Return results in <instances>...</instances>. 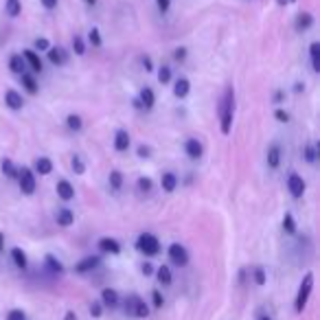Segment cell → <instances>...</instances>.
Here are the masks:
<instances>
[{
	"label": "cell",
	"mask_w": 320,
	"mask_h": 320,
	"mask_svg": "<svg viewBox=\"0 0 320 320\" xmlns=\"http://www.w3.org/2000/svg\"><path fill=\"white\" fill-rule=\"evenodd\" d=\"M310 57H312V68L318 73V70H320V42H312Z\"/></svg>",
	"instance_id": "obj_29"
},
{
	"label": "cell",
	"mask_w": 320,
	"mask_h": 320,
	"mask_svg": "<svg viewBox=\"0 0 320 320\" xmlns=\"http://www.w3.org/2000/svg\"><path fill=\"white\" fill-rule=\"evenodd\" d=\"M90 316L92 318H101L103 316V305L99 301H92L90 303Z\"/></svg>",
	"instance_id": "obj_40"
},
{
	"label": "cell",
	"mask_w": 320,
	"mask_h": 320,
	"mask_svg": "<svg viewBox=\"0 0 320 320\" xmlns=\"http://www.w3.org/2000/svg\"><path fill=\"white\" fill-rule=\"evenodd\" d=\"M257 320H272V318H270V316H259Z\"/></svg>",
	"instance_id": "obj_57"
},
{
	"label": "cell",
	"mask_w": 320,
	"mask_h": 320,
	"mask_svg": "<svg viewBox=\"0 0 320 320\" xmlns=\"http://www.w3.org/2000/svg\"><path fill=\"white\" fill-rule=\"evenodd\" d=\"M11 261H13V266L18 270H26V266H29V261H26V252L22 250V248H13V250H11Z\"/></svg>",
	"instance_id": "obj_18"
},
{
	"label": "cell",
	"mask_w": 320,
	"mask_h": 320,
	"mask_svg": "<svg viewBox=\"0 0 320 320\" xmlns=\"http://www.w3.org/2000/svg\"><path fill=\"white\" fill-rule=\"evenodd\" d=\"M152 301H154V307H156V310H160V307L164 305V299H162V294H160L158 290L152 292Z\"/></svg>",
	"instance_id": "obj_45"
},
{
	"label": "cell",
	"mask_w": 320,
	"mask_h": 320,
	"mask_svg": "<svg viewBox=\"0 0 320 320\" xmlns=\"http://www.w3.org/2000/svg\"><path fill=\"white\" fill-rule=\"evenodd\" d=\"M156 4H158V9H160V13H167L171 0H156Z\"/></svg>",
	"instance_id": "obj_47"
},
{
	"label": "cell",
	"mask_w": 320,
	"mask_h": 320,
	"mask_svg": "<svg viewBox=\"0 0 320 320\" xmlns=\"http://www.w3.org/2000/svg\"><path fill=\"white\" fill-rule=\"evenodd\" d=\"M40 2L44 4V9H55L57 7V0H40Z\"/></svg>",
	"instance_id": "obj_52"
},
{
	"label": "cell",
	"mask_w": 320,
	"mask_h": 320,
	"mask_svg": "<svg viewBox=\"0 0 320 320\" xmlns=\"http://www.w3.org/2000/svg\"><path fill=\"white\" fill-rule=\"evenodd\" d=\"M160 184H162V191L173 193L175 186H178V178H175V173L167 171V173H162V178H160Z\"/></svg>",
	"instance_id": "obj_21"
},
{
	"label": "cell",
	"mask_w": 320,
	"mask_h": 320,
	"mask_svg": "<svg viewBox=\"0 0 320 320\" xmlns=\"http://www.w3.org/2000/svg\"><path fill=\"white\" fill-rule=\"evenodd\" d=\"M18 182H20V191L24 195H33L35 193V173L31 169H26V167L18 169Z\"/></svg>",
	"instance_id": "obj_5"
},
{
	"label": "cell",
	"mask_w": 320,
	"mask_h": 320,
	"mask_svg": "<svg viewBox=\"0 0 320 320\" xmlns=\"http://www.w3.org/2000/svg\"><path fill=\"white\" fill-rule=\"evenodd\" d=\"M312 290H314V272H307L305 277H303L301 285H299V294H296V301H294V310L303 314L307 307V303H310V296H312Z\"/></svg>",
	"instance_id": "obj_2"
},
{
	"label": "cell",
	"mask_w": 320,
	"mask_h": 320,
	"mask_svg": "<svg viewBox=\"0 0 320 320\" xmlns=\"http://www.w3.org/2000/svg\"><path fill=\"white\" fill-rule=\"evenodd\" d=\"M139 101H141V106H143V108H147V110H152V108H154V103H156V95H154L152 88H143V90H141V97H139Z\"/></svg>",
	"instance_id": "obj_22"
},
{
	"label": "cell",
	"mask_w": 320,
	"mask_h": 320,
	"mask_svg": "<svg viewBox=\"0 0 320 320\" xmlns=\"http://www.w3.org/2000/svg\"><path fill=\"white\" fill-rule=\"evenodd\" d=\"M281 164V145H270V150H268V167L270 169H277Z\"/></svg>",
	"instance_id": "obj_19"
},
{
	"label": "cell",
	"mask_w": 320,
	"mask_h": 320,
	"mask_svg": "<svg viewBox=\"0 0 320 320\" xmlns=\"http://www.w3.org/2000/svg\"><path fill=\"white\" fill-rule=\"evenodd\" d=\"M189 90H191L189 79H184V77H180V79L175 81V86H173V95L178 97V99H184L186 95H189Z\"/></svg>",
	"instance_id": "obj_26"
},
{
	"label": "cell",
	"mask_w": 320,
	"mask_h": 320,
	"mask_svg": "<svg viewBox=\"0 0 320 320\" xmlns=\"http://www.w3.org/2000/svg\"><path fill=\"white\" fill-rule=\"evenodd\" d=\"M274 117H277V121H281V123H288V121H290V114L285 112V110H281V108L274 112Z\"/></svg>",
	"instance_id": "obj_46"
},
{
	"label": "cell",
	"mask_w": 320,
	"mask_h": 320,
	"mask_svg": "<svg viewBox=\"0 0 320 320\" xmlns=\"http://www.w3.org/2000/svg\"><path fill=\"white\" fill-rule=\"evenodd\" d=\"M88 40H90L92 46H101V31H99V29H90V33H88Z\"/></svg>",
	"instance_id": "obj_42"
},
{
	"label": "cell",
	"mask_w": 320,
	"mask_h": 320,
	"mask_svg": "<svg viewBox=\"0 0 320 320\" xmlns=\"http://www.w3.org/2000/svg\"><path fill=\"white\" fill-rule=\"evenodd\" d=\"M53 171V162H51V158H46V156H40L35 160V173H40V175H48Z\"/></svg>",
	"instance_id": "obj_25"
},
{
	"label": "cell",
	"mask_w": 320,
	"mask_h": 320,
	"mask_svg": "<svg viewBox=\"0 0 320 320\" xmlns=\"http://www.w3.org/2000/svg\"><path fill=\"white\" fill-rule=\"evenodd\" d=\"M173 57H175V62H182V59L186 57V48H175V53H173Z\"/></svg>",
	"instance_id": "obj_48"
},
{
	"label": "cell",
	"mask_w": 320,
	"mask_h": 320,
	"mask_svg": "<svg viewBox=\"0 0 320 320\" xmlns=\"http://www.w3.org/2000/svg\"><path fill=\"white\" fill-rule=\"evenodd\" d=\"M2 250H4V235L0 233V252H2Z\"/></svg>",
	"instance_id": "obj_55"
},
{
	"label": "cell",
	"mask_w": 320,
	"mask_h": 320,
	"mask_svg": "<svg viewBox=\"0 0 320 320\" xmlns=\"http://www.w3.org/2000/svg\"><path fill=\"white\" fill-rule=\"evenodd\" d=\"M233 119H235V88L228 86L222 97V103H219V130H222V134H230Z\"/></svg>",
	"instance_id": "obj_1"
},
{
	"label": "cell",
	"mask_w": 320,
	"mask_h": 320,
	"mask_svg": "<svg viewBox=\"0 0 320 320\" xmlns=\"http://www.w3.org/2000/svg\"><path fill=\"white\" fill-rule=\"evenodd\" d=\"M156 279H158V283H160V285H164V288L173 283V274H171L169 266H160V268L156 270Z\"/></svg>",
	"instance_id": "obj_24"
},
{
	"label": "cell",
	"mask_w": 320,
	"mask_h": 320,
	"mask_svg": "<svg viewBox=\"0 0 320 320\" xmlns=\"http://www.w3.org/2000/svg\"><path fill=\"white\" fill-rule=\"evenodd\" d=\"M86 4H97V0H84Z\"/></svg>",
	"instance_id": "obj_56"
},
{
	"label": "cell",
	"mask_w": 320,
	"mask_h": 320,
	"mask_svg": "<svg viewBox=\"0 0 320 320\" xmlns=\"http://www.w3.org/2000/svg\"><path fill=\"white\" fill-rule=\"evenodd\" d=\"M101 303L103 307H110V310H117L119 307V292L117 290H112V288H106L101 292Z\"/></svg>",
	"instance_id": "obj_10"
},
{
	"label": "cell",
	"mask_w": 320,
	"mask_h": 320,
	"mask_svg": "<svg viewBox=\"0 0 320 320\" xmlns=\"http://www.w3.org/2000/svg\"><path fill=\"white\" fill-rule=\"evenodd\" d=\"M143 274H145V277H152V274H154V266H152V263H143Z\"/></svg>",
	"instance_id": "obj_50"
},
{
	"label": "cell",
	"mask_w": 320,
	"mask_h": 320,
	"mask_svg": "<svg viewBox=\"0 0 320 320\" xmlns=\"http://www.w3.org/2000/svg\"><path fill=\"white\" fill-rule=\"evenodd\" d=\"M4 103H7V108H11V110H22V106H24V99H22L20 92L7 90V92H4Z\"/></svg>",
	"instance_id": "obj_16"
},
{
	"label": "cell",
	"mask_w": 320,
	"mask_h": 320,
	"mask_svg": "<svg viewBox=\"0 0 320 320\" xmlns=\"http://www.w3.org/2000/svg\"><path fill=\"white\" fill-rule=\"evenodd\" d=\"M139 191L141 193H150L152 191V186H154V182H152V178H139Z\"/></svg>",
	"instance_id": "obj_39"
},
{
	"label": "cell",
	"mask_w": 320,
	"mask_h": 320,
	"mask_svg": "<svg viewBox=\"0 0 320 320\" xmlns=\"http://www.w3.org/2000/svg\"><path fill=\"white\" fill-rule=\"evenodd\" d=\"M33 46H35V48H33V51H48V48H51V42H48L46 37H37Z\"/></svg>",
	"instance_id": "obj_43"
},
{
	"label": "cell",
	"mask_w": 320,
	"mask_h": 320,
	"mask_svg": "<svg viewBox=\"0 0 320 320\" xmlns=\"http://www.w3.org/2000/svg\"><path fill=\"white\" fill-rule=\"evenodd\" d=\"M22 59H24V64L29 66L33 73H42V59L35 51H22Z\"/></svg>",
	"instance_id": "obj_11"
},
{
	"label": "cell",
	"mask_w": 320,
	"mask_h": 320,
	"mask_svg": "<svg viewBox=\"0 0 320 320\" xmlns=\"http://www.w3.org/2000/svg\"><path fill=\"white\" fill-rule=\"evenodd\" d=\"M99 250L106 252V255H119L121 244L117 239H112V237H103V239H99Z\"/></svg>",
	"instance_id": "obj_13"
},
{
	"label": "cell",
	"mask_w": 320,
	"mask_h": 320,
	"mask_svg": "<svg viewBox=\"0 0 320 320\" xmlns=\"http://www.w3.org/2000/svg\"><path fill=\"white\" fill-rule=\"evenodd\" d=\"M314 26V15L312 13H299V18H296V29L299 31H307V29H312Z\"/></svg>",
	"instance_id": "obj_27"
},
{
	"label": "cell",
	"mask_w": 320,
	"mask_h": 320,
	"mask_svg": "<svg viewBox=\"0 0 320 320\" xmlns=\"http://www.w3.org/2000/svg\"><path fill=\"white\" fill-rule=\"evenodd\" d=\"M0 167H2V173L7 175V178H18V169L13 167V162H11L9 158H4L2 162H0Z\"/></svg>",
	"instance_id": "obj_31"
},
{
	"label": "cell",
	"mask_w": 320,
	"mask_h": 320,
	"mask_svg": "<svg viewBox=\"0 0 320 320\" xmlns=\"http://www.w3.org/2000/svg\"><path fill=\"white\" fill-rule=\"evenodd\" d=\"M55 222H57V226H64V228H68V226H73L75 222V213L70 211V208H57V213H55Z\"/></svg>",
	"instance_id": "obj_12"
},
{
	"label": "cell",
	"mask_w": 320,
	"mask_h": 320,
	"mask_svg": "<svg viewBox=\"0 0 320 320\" xmlns=\"http://www.w3.org/2000/svg\"><path fill=\"white\" fill-rule=\"evenodd\" d=\"M7 320H26V314L22 310H11L7 314Z\"/></svg>",
	"instance_id": "obj_44"
},
{
	"label": "cell",
	"mask_w": 320,
	"mask_h": 320,
	"mask_svg": "<svg viewBox=\"0 0 320 320\" xmlns=\"http://www.w3.org/2000/svg\"><path fill=\"white\" fill-rule=\"evenodd\" d=\"M141 62H143V66H145L147 73H150V70H154V68H152V57H150V55H143Z\"/></svg>",
	"instance_id": "obj_49"
},
{
	"label": "cell",
	"mask_w": 320,
	"mask_h": 320,
	"mask_svg": "<svg viewBox=\"0 0 320 320\" xmlns=\"http://www.w3.org/2000/svg\"><path fill=\"white\" fill-rule=\"evenodd\" d=\"M158 81H160V84H169V81H171V68H169V66H160Z\"/></svg>",
	"instance_id": "obj_38"
},
{
	"label": "cell",
	"mask_w": 320,
	"mask_h": 320,
	"mask_svg": "<svg viewBox=\"0 0 320 320\" xmlns=\"http://www.w3.org/2000/svg\"><path fill=\"white\" fill-rule=\"evenodd\" d=\"M288 191L292 193V197H303V193H305V180L301 178L299 173H290L288 178Z\"/></svg>",
	"instance_id": "obj_7"
},
{
	"label": "cell",
	"mask_w": 320,
	"mask_h": 320,
	"mask_svg": "<svg viewBox=\"0 0 320 320\" xmlns=\"http://www.w3.org/2000/svg\"><path fill=\"white\" fill-rule=\"evenodd\" d=\"M125 314L132 318H147L150 316V305H147L141 296L132 294L125 299Z\"/></svg>",
	"instance_id": "obj_3"
},
{
	"label": "cell",
	"mask_w": 320,
	"mask_h": 320,
	"mask_svg": "<svg viewBox=\"0 0 320 320\" xmlns=\"http://www.w3.org/2000/svg\"><path fill=\"white\" fill-rule=\"evenodd\" d=\"M101 266V257H97V255H90V257H84L79 263L75 266V272L77 274H86V272H92L95 268Z\"/></svg>",
	"instance_id": "obj_8"
},
{
	"label": "cell",
	"mask_w": 320,
	"mask_h": 320,
	"mask_svg": "<svg viewBox=\"0 0 320 320\" xmlns=\"http://www.w3.org/2000/svg\"><path fill=\"white\" fill-rule=\"evenodd\" d=\"M281 99H283V90H279L277 95H274V103H281Z\"/></svg>",
	"instance_id": "obj_54"
},
{
	"label": "cell",
	"mask_w": 320,
	"mask_h": 320,
	"mask_svg": "<svg viewBox=\"0 0 320 320\" xmlns=\"http://www.w3.org/2000/svg\"><path fill=\"white\" fill-rule=\"evenodd\" d=\"M70 164H73V171H75V173H84V171H86V164H84V160H81V156H77V154H75V156H73V160H70Z\"/></svg>",
	"instance_id": "obj_37"
},
{
	"label": "cell",
	"mask_w": 320,
	"mask_h": 320,
	"mask_svg": "<svg viewBox=\"0 0 320 320\" xmlns=\"http://www.w3.org/2000/svg\"><path fill=\"white\" fill-rule=\"evenodd\" d=\"M136 248H139L145 257H156L160 252V241L156 235L143 233V235H139V239H136Z\"/></svg>",
	"instance_id": "obj_4"
},
{
	"label": "cell",
	"mask_w": 320,
	"mask_h": 320,
	"mask_svg": "<svg viewBox=\"0 0 320 320\" xmlns=\"http://www.w3.org/2000/svg\"><path fill=\"white\" fill-rule=\"evenodd\" d=\"M44 263H46L48 272H53V274H64V263L59 261L57 257H53V255H46V257H44Z\"/></svg>",
	"instance_id": "obj_23"
},
{
	"label": "cell",
	"mask_w": 320,
	"mask_h": 320,
	"mask_svg": "<svg viewBox=\"0 0 320 320\" xmlns=\"http://www.w3.org/2000/svg\"><path fill=\"white\" fill-rule=\"evenodd\" d=\"M9 68H11V73H15V75H22L26 70V64H24V59H22L20 53H15L9 57Z\"/></svg>",
	"instance_id": "obj_20"
},
{
	"label": "cell",
	"mask_w": 320,
	"mask_h": 320,
	"mask_svg": "<svg viewBox=\"0 0 320 320\" xmlns=\"http://www.w3.org/2000/svg\"><path fill=\"white\" fill-rule=\"evenodd\" d=\"M46 53H48V62H51L53 66H57V68L68 62V53H66L62 46H51Z\"/></svg>",
	"instance_id": "obj_9"
},
{
	"label": "cell",
	"mask_w": 320,
	"mask_h": 320,
	"mask_svg": "<svg viewBox=\"0 0 320 320\" xmlns=\"http://www.w3.org/2000/svg\"><path fill=\"white\" fill-rule=\"evenodd\" d=\"M64 320H77V314H75V312H66Z\"/></svg>",
	"instance_id": "obj_53"
},
{
	"label": "cell",
	"mask_w": 320,
	"mask_h": 320,
	"mask_svg": "<svg viewBox=\"0 0 320 320\" xmlns=\"http://www.w3.org/2000/svg\"><path fill=\"white\" fill-rule=\"evenodd\" d=\"M66 125H68V130H73V132H79L81 128H84L81 117H77V114H68V117H66Z\"/></svg>",
	"instance_id": "obj_32"
},
{
	"label": "cell",
	"mask_w": 320,
	"mask_h": 320,
	"mask_svg": "<svg viewBox=\"0 0 320 320\" xmlns=\"http://www.w3.org/2000/svg\"><path fill=\"white\" fill-rule=\"evenodd\" d=\"M55 189H57V195L62 197L64 202H70L75 197V189H73V184H70L68 180H59Z\"/></svg>",
	"instance_id": "obj_15"
},
{
	"label": "cell",
	"mask_w": 320,
	"mask_h": 320,
	"mask_svg": "<svg viewBox=\"0 0 320 320\" xmlns=\"http://www.w3.org/2000/svg\"><path fill=\"white\" fill-rule=\"evenodd\" d=\"M252 277H255V283L261 288V285H266V281H268V277H266V268H261V266H257L255 270H252Z\"/></svg>",
	"instance_id": "obj_34"
},
{
	"label": "cell",
	"mask_w": 320,
	"mask_h": 320,
	"mask_svg": "<svg viewBox=\"0 0 320 320\" xmlns=\"http://www.w3.org/2000/svg\"><path fill=\"white\" fill-rule=\"evenodd\" d=\"M169 259L175 263L178 268H184L189 263V252L182 244H171L169 246Z\"/></svg>",
	"instance_id": "obj_6"
},
{
	"label": "cell",
	"mask_w": 320,
	"mask_h": 320,
	"mask_svg": "<svg viewBox=\"0 0 320 320\" xmlns=\"http://www.w3.org/2000/svg\"><path fill=\"white\" fill-rule=\"evenodd\" d=\"M4 11H7V15H11V18L20 15V11H22L20 0H7V4H4Z\"/></svg>",
	"instance_id": "obj_30"
},
{
	"label": "cell",
	"mask_w": 320,
	"mask_h": 320,
	"mask_svg": "<svg viewBox=\"0 0 320 320\" xmlns=\"http://www.w3.org/2000/svg\"><path fill=\"white\" fill-rule=\"evenodd\" d=\"M184 152H186V156H189V158L197 160V158H202L204 147H202V143L197 141V139H189V141L184 143Z\"/></svg>",
	"instance_id": "obj_14"
},
{
	"label": "cell",
	"mask_w": 320,
	"mask_h": 320,
	"mask_svg": "<svg viewBox=\"0 0 320 320\" xmlns=\"http://www.w3.org/2000/svg\"><path fill=\"white\" fill-rule=\"evenodd\" d=\"M114 150L117 152H128L130 150V134L125 130H119L114 134Z\"/></svg>",
	"instance_id": "obj_17"
},
{
	"label": "cell",
	"mask_w": 320,
	"mask_h": 320,
	"mask_svg": "<svg viewBox=\"0 0 320 320\" xmlns=\"http://www.w3.org/2000/svg\"><path fill=\"white\" fill-rule=\"evenodd\" d=\"M110 186H112L114 191H121V186H123V173H121V171H112V173H110Z\"/></svg>",
	"instance_id": "obj_33"
},
{
	"label": "cell",
	"mask_w": 320,
	"mask_h": 320,
	"mask_svg": "<svg viewBox=\"0 0 320 320\" xmlns=\"http://www.w3.org/2000/svg\"><path fill=\"white\" fill-rule=\"evenodd\" d=\"M288 2H296V0H288Z\"/></svg>",
	"instance_id": "obj_58"
},
{
	"label": "cell",
	"mask_w": 320,
	"mask_h": 320,
	"mask_svg": "<svg viewBox=\"0 0 320 320\" xmlns=\"http://www.w3.org/2000/svg\"><path fill=\"white\" fill-rule=\"evenodd\" d=\"M150 154H152L150 147H145V145L139 147V156H141V158H150Z\"/></svg>",
	"instance_id": "obj_51"
},
{
	"label": "cell",
	"mask_w": 320,
	"mask_h": 320,
	"mask_svg": "<svg viewBox=\"0 0 320 320\" xmlns=\"http://www.w3.org/2000/svg\"><path fill=\"white\" fill-rule=\"evenodd\" d=\"M20 79H22V86H24V90L29 92V95H37V81L33 79L29 73H22Z\"/></svg>",
	"instance_id": "obj_28"
},
{
	"label": "cell",
	"mask_w": 320,
	"mask_h": 320,
	"mask_svg": "<svg viewBox=\"0 0 320 320\" xmlns=\"http://www.w3.org/2000/svg\"><path fill=\"white\" fill-rule=\"evenodd\" d=\"M73 51H75L77 55H84V53H86V44H84V40H81L79 35L73 37Z\"/></svg>",
	"instance_id": "obj_41"
},
{
	"label": "cell",
	"mask_w": 320,
	"mask_h": 320,
	"mask_svg": "<svg viewBox=\"0 0 320 320\" xmlns=\"http://www.w3.org/2000/svg\"><path fill=\"white\" fill-rule=\"evenodd\" d=\"M283 230H285V233H290V235L296 233V222H294V217H292V213H285V217H283Z\"/></svg>",
	"instance_id": "obj_35"
},
{
	"label": "cell",
	"mask_w": 320,
	"mask_h": 320,
	"mask_svg": "<svg viewBox=\"0 0 320 320\" xmlns=\"http://www.w3.org/2000/svg\"><path fill=\"white\" fill-rule=\"evenodd\" d=\"M303 156H305V160H307L310 164H314V162H316V156H318L316 147H314V145H305V150H303Z\"/></svg>",
	"instance_id": "obj_36"
}]
</instances>
